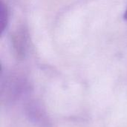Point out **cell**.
<instances>
[{"instance_id": "1", "label": "cell", "mask_w": 127, "mask_h": 127, "mask_svg": "<svg viewBox=\"0 0 127 127\" xmlns=\"http://www.w3.org/2000/svg\"><path fill=\"white\" fill-rule=\"evenodd\" d=\"M8 21V14L7 7H5L4 4L1 1L0 4V33L1 34L3 33L4 31Z\"/></svg>"}, {"instance_id": "2", "label": "cell", "mask_w": 127, "mask_h": 127, "mask_svg": "<svg viewBox=\"0 0 127 127\" xmlns=\"http://www.w3.org/2000/svg\"><path fill=\"white\" fill-rule=\"evenodd\" d=\"M124 20L126 21L127 22V9L126 10V11H125V13H124Z\"/></svg>"}]
</instances>
